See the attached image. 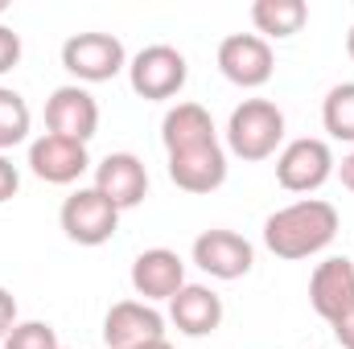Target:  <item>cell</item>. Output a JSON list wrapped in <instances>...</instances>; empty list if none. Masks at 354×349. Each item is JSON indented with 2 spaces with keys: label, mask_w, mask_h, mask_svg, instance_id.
Returning a JSON list of instances; mask_svg holds the SVG:
<instances>
[{
  "label": "cell",
  "mask_w": 354,
  "mask_h": 349,
  "mask_svg": "<svg viewBox=\"0 0 354 349\" xmlns=\"http://www.w3.org/2000/svg\"><path fill=\"white\" fill-rule=\"evenodd\" d=\"M338 235V210L322 197H301L264 222V247L276 259H309L326 251Z\"/></svg>",
  "instance_id": "cell-1"
},
{
  "label": "cell",
  "mask_w": 354,
  "mask_h": 349,
  "mask_svg": "<svg viewBox=\"0 0 354 349\" xmlns=\"http://www.w3.org/2000/svg\"><path fill=\"white\" fill-rule=\"evenodd\" d=\"M284 144V111L272 99H243L227 119V148L243 161H268Z\"/></svg>",
  "instance_id": "cell-2"
},
{
  "label": "cell",
  "mask_w": 354,
  "mask_h": 349,
  "mask_svg": "<svg viewBox=\"0 0 354 349\" xmlns=\"http://www.w3.org/2000/svg\"><path fill=\"white\" fill-rule=\"evenodd\" d=\"M334 169H338V161H334L330 144L317 140V136L288 140L280 148V157H276V181L288 193H313V189H322L334 177Z\"/></svg>",
  "instance_id": "cell-3"
},
{
  "label": "cell",
  "mask_w": 354,
  "mask_h": 349,
  "mask_svg": "<svg viewBox=\"0 0 354 349\" xmlns=\"http://www.w3.org/2000/svg\"><path fill=\"white\" fill-rule=\"evenodd\" d=\"M58 222H62V230H66L71 243H79V247H103L115 235V226H120V210L91 185V189H75L62 201Z\"/></svg>",
  "instance_id": "cell-4"
},
{
  "label": "cell",
  "mask_w": 354,
  "mask_h": 349,
  "mask_svg": "<svg viewBox=\"0 0 354 349\" xmlns=\"http://www.w3.org/2000/svg\"><path fill=\"white\" fill-rule=\"evenodd\" d=\"M62 66L79 83H107L128 66L124 41L111 33H75L62 41Z\"/></svg>",
  "instance_id": "cell-5"
},
{
  "label": "cell",
  "mask_w": 354,
  "mask_h": 349,
  "mask_svg": "<svg viewBox=\"0 0 354 349\" xmlns=\"http://www.w3.org/2000/svg\"><path fill=\"white\" fill-rule=\"evenodd\" d=\"M189 79V66H185V54L174 46H145L132 62H128V83L140 99H174L177 90L185 87Z\"/></svg>",
  "instance_id": "cell-6"
},
{
  "label": "cell",
  "mask_w": 354,
  "mask_h": 349,
  "mask_svg": "<svg viewBox=\"0 0 354 349\" xmlns=\"http://www.w3.org/2000/svg\"><path fill=\"white\" fill-rule=\"evenodd\" d=\"M218 70L227 83L243 90H256L264 87L276 70V58H272V46H268L260 33H231L223 37L218 46Z\"/></svg>",
  "instance_id": "cell-7"
},
{
  "label": "cell",
  "mask_w": 354,
  "mask_h": 349,
  "mask_svg": "<svg viewBox=\"0 0 354 349\" xmlns=\"http://www.w3.org/2000/svg\"><path fill=\"white\" fill-rule=\"evenodd\" d=\"M46 128H50V136L87 144L99 132V103H95V94L87 87H79V83L58 87L46 99Z\"/></svg>",
  "instance_id": "cell-8"
},
{
  "label": "cell",
  "mask_w": 354,
  "mask_h": 349,
  "mask_svg": "<svg viewBox=\"0 0 354 349\" xmlns=\"http://www.w3.org/2000/svg\"><path fill=\"white\" fill-rule=\"evenodd\" d=\"M107 349H136L149 341H165V317L145 300H120L103 317Z\"/></svg>",
  "instance_id": "cell-9"
},
{
  "label": "cell",
  "mask_w": 354,
  "mask_h": 349,
  "mask_svg": "<svg viewBox=\"0 0 354 349\" xmlns=\"http://www.w3.org/2000/svg\"><path fill=\"white\" fill-rule=\"evenodd\" d=\"M194 263L214 279H243L256 263V247L235 230H202L194 239Z\"/></svg>",
  "instance_id": "cell-10"
},
{
  "label": "cell",
  "mask_w": 354,
  "mask_h": 349,
  "mask_svg": "<svg viewBox=\"0 0 354 349\" xmlns=\"http://www.w3.org/2000/svg\"><path fill=\"white\" fill-rule=\"evenodd\" d=\"M95 189L124 214V210H132V206L145 201V193H149V169L132 152H107L95 165Z\"/></svg>",
  "instance_id": "cell-11"
},
{
  "label": "cell",
  "mask_w": 354,
  "mask_h": 349,
  "mask_svg": "<svg viewBox=\"0 0 354 349\" xmlns=\"http://www.w3.org/2000/svg\"><path fill=\"white\" fill-rule=\"evenodd\" d=\"M29 169L46 185H75L91 169L87 144H75V140H62V136L46 132L29 144Z\"/></svg>",
  "instance_id": "cell-12"
},
{
  "label": "cell",
  "mask_w": 354,
  "mask_h": 349,
  "mask_svg": "<svg viewBox=\"0 0 354 349\" xmlns=\"http://www.w3.org/2000/svg\"><path fill=\"white\" fill-rule=\"evenodd\" d=\"M132 288L145 304L153 300H174L185 288V263L169 247H149L132 259Z\"/></svg>",
  "instance_id": "cell-13"
},
{
  "label": "cell",
  "mask_w": 354,
  "mask_h": 349,
  "mask_svg": "<svg viewBox=\"0 0 354 349\" xmlns=\"http://www.w3.org/2000/svg\"><path fill=\"white\" fill-rule=\"evenodd\" d=\"M169 181L185 193H214L227 181V152L223 144H198L169 157Z\"/></svg>",
  "instance_id": "cell-14"
},
{
  "label": "cell",
  "mask_w": 354,
  "mask_h": 349,
  "mask_svg": "<svg viewBox=\"0 0 354 349\" xmlns=\"http://www.w3.org/2000/svg\"><path fill=\"white\" fill-rule=\"evenodd\" d=\"M309 304L326 321L342 317L354 304V263L346 255H334V259L313 267V275H309Z\"/></svg>",
  "instance_id": "cell-15"
},
{
  "label": "cell",
  "mask_w": 354,
  "mask_h": 349,
  "mask_svg": "<svg viewBox=\"0 0 354 349\" xmlns=\"http://www.w3.org/2000/svg\"><path fill=\"white\" fill-rule=\"evenodd\" d=\"M169 321L185 337H210L223 325V300L206 283H185L169 300Z\"/></svg>",
  "instance_id": "cell-16"
},
{
  "label": "cell",
  "mask_w": 354,
  "mask_h": 349,
  "mask_svg": "<svg viewBox=\"0 0 354 349\" xmlns=\"http://www.w3.org/2000/svg\"><path fill=\"white\" fill-rule=\"evenodd\" d=\"M214 140H218V132H214V119L202 103H177L161 119V144L169 157L198 148V144H214Z\"/></svg>",
  "instance_id": "cell-17"
},
{
  "label": "cell",
  "mask_w": 354,
  "mask_h": 349,
  "mask_svg": "<svg viewBox=\"0 0 354 349\" xmlns=\"http://www.w3.org/2000/svg\"><path fill=\"white\" fill-rule=\"evenodd\" d=\"M309 21V4L305 0H256L252 4V25L260 29V37H292L301 33Z\"/></svg>",
  "instance_id": "cell-18"
},
{
  "label": "cell",
  "mask_w": 354,
  "mask_h": 349,
  "mask_svg": "<svg viewBox=\"0 0 354 349\" xmlns=\"http://www.w3.org/2000/svg\"><path fill=\"white\" fill-rule=\"evenodd\" d=\"M322 123L334 140L354 144V83H338L322 103Z\"/></svg>",
  "instance_id": "cell-19"
},
{
  "label": "cell",
  "mask_w": 354,
  "mask_h": 349,
  "mask_svg": "<svg viewBox=\"0 0 354 349\" xmlns=\"http://www.w3.org/2000/svg\"><path fill=\"white\" fill-rule=\"evenodd\" d=\"M29 123H33L29 103L12 87H0V152L21 144V140H29Z\"/></svg>",
  "instance_id": "cell-20"
},
{
  "label": "cell",
  "mask_w": 354,
  "mask_h": 349,
  "mask_svg": "<svg viewBox=\"0 0 354 349\" xmlns=\"http://www.w3.org/2000/svg\"><path fill=\"white\" fill-rule=\"evenodd\" d=\"M4 349H62V341L46 321H17V329L4 337Z\"/></svg>",
  "instance_id": "cell-21"
},
{
  "label": "cell",
  "mask_w": 354,
  "mask_h": 349,
  "mask_svg": "<svg viewBox=\"0 0 354 349\" xmlns=\"http://www.w3.org/2000/svg\"><path fill=\"white\" fill-rule=\"evenodd\" d=\"M21 62V33H12L8 25H0V74H8Z\"/></svg>",
  "instance_id": "cell-22"
},
{
  "label": "cell",
  "mask_w": 354,
  "mask_h": 349,
  "mask_svg": "<svg viewBox=\"0 0 354 349\" xmlns=\"http://www.w3.org/2000/svg\"><path fill=\"white\" fill-rule=\"evenodd\" d=\"M17 189H21V173H17V165L0 152V201L17 197Z\"/></svg>",
  "instance_id": "cell-23"
},
{
  "label": "cell",
  "mask_w": 354,
  "mask_h": 349,
  "mask_svg": "<svg viewBox=\"0 0 354 349\" xmlns=\"http://www.w3.org/2000/svg\"><path fill=\"white\" fill-rule=\"evenodd\" d=\"M330 329H334V341H338L342 349H354V304L342 312V317L330 321Z\"/></svg>",
  "instance_id": "cell-24"
},
{
  "label": "cell",
  "mask_w": 354,
  "mask_h": 349,
  "mask_svg": "<svg viewBox=\"0 0 354 349\" xmlns=\"http://www.w3.org/2000/svg\"><path fill=\"white\" fill-rule=\"evenodd\" d=\"M12 329H17V300H12L8 288H0V341H4Z\"/></svg>",
  "instance_id": "cell-25"
},
{
  "label": "cell",
  "mask_w": 354,
  "mask_h": 349,
  "mask_svg": "<svg viewBox=\"0 0 354 349\" xmlns=\"http://www.w3.org/2000/svg\"><path fill=\"white\" fill-rule=\"evenodd\" d=\"M334 173H338V181H342V185L354 193V152H351V157H342V165H338Z\"/></svg>",
  "instance_id": "cell-26"
},
{
  "label": "cell",
  "mask_w": 354,
  "mask_h": 349,
  "mask_svg": "<svg viewBox=\"0 0 354 349\" xmlns=\"http://www.w3.org/2000/svg\"><path fill=\"white\" fill-rule=\"evenodd\" d=\"M136 349H174L169 341H149V346H136Z\"/></svg>",
  "instance_id": "cell-27"
},
{
  "label": "cell",
  "mask_w": 354,
  "mask_h": 349,
  "mask_svg": "<svg viewBox=\"0 0 354 349\" xmlns=\"http://www.w3.org/2000/svg\"><path fill=\"white\" fill-rule=\"evenodd\" d=\"M346 54L354 58V25H351V33H346Z\"/></svg>",
  "instance_id": "cell-28"
},
{
  "label": "cell",
  "mask_w": 354,
  "mask_h": 349,
  "mask_svg": "<svg viewBox=\"0 0 354 349\" xmlns=\"http://www.w3.org/2000/svg\"><path fill=\"white\" fill-rule=\"evenodd\" d=\"M0 8H4V4H0Z\"/></svg>",
  "instance_id": "cell-29"
},
{
  "label": "cell",
  "mask_w": 354,
  "mask_h": 349,
  "mask_svg": "<svg viewBox=\"0 0 354 349\" xmlns=\"http://www.w3.org/2000/svg\"><path fill=\"white\" fill-rule=\"evenodd\" d=\"M62 349H66V346H62Z\"/></svg>",
  "instance_id": "cell-30"
}]
</instances>
